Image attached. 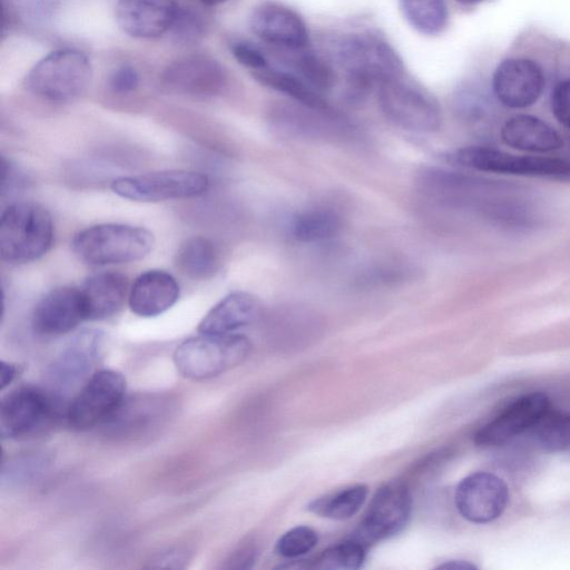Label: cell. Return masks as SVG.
<instances>
[{
  "label": "cell",
  "instance_id": "obj_10",
  "mask_svg": "<svg viewBox=\"0 0 570 570\" xmlns=\"http://www.w3.org/2000/svg\"><path fill=\"white\" fill-rule=\"evenodd\" d=\"M110 187L122 198L140 203H157L200 196L207 191L209 180L206 175L198 171L166 169L119 177L111 183Z\"/></svg>",
  "mask_w": 570,
  "mask_h": 570
},
{
  "label": "cell",
  "instance_id": "obj_2",
  "mask_svg": "<svg viewBox=\"0 0 570 570\" xmlns=\"http://www.w3.org/2000/svg\"><path fill=\"white\" fill-rule=\"evenodd\" d=\"M53 224L50 214L39 204L14 203L6 208L0 220V253L8 263L36 261L50 249Z\"/></svg>",
  "mask_w": 570,
  "mask_h": 570
},
{
  "label": "cell",
  "instance_id": "obj_34",
  "mask_svg": "<svg viewBox=\"0 0 570 570\" xmlns=\"http://www.w3.org/2000/svg\"><path fill=\"white\" fill-rule=\"evenodd\" d=\"M171 29L179 40L185 42L196 41L202 37L203 23L197 13L179 7Z\"/></svg>",
  "mask_w": 570,
  "mask_h": 570
},
{
  "label": "cell",
  "instance_id": "obj_35",
  "mask_svg": "<svg viewBox=\"0 0 570 570\" xmlns=\"http://www.w3.org/2000/svg\"><path fill=\"white\" fill-rule=\"evenodd\" d=\"M234 58L244 67L253 71L263 69L268 66V61L264 52L255 45L247 41H235L230 45Z\"/></svg>",
  "mask_w": 570,
  "mask_h": 570
},
{
  "label": "cell",
  "instance_id": "obj_8",
  "mask_svg": "<svg viewBox=\"0 0 570 570\" xmlns=\"http://www.w3.org/2000/svg\"><path fill=\"white\" fill-rule=\"evenodd\" d=\"M452 158L455 164L479 171L570 180V159L566 158L514 155L483 146L460 148Z\"/></svg>",
  "mask_w": 570,
  "mask_h": 570
},
{
  "label": "cell",
  "instance_id": "obj_9",
  "mask_svg": "<svg viewBox=\"0 0 570 570\" xmlns=\"http://www.w3.org/2000/svg\"><path fill=\"white\" fill-rule=\"evenodd\" d=\"M126 399V380L115 370H99L86 381L71 400L66 415L69 425L79 431L105 424Z\"/></svg>",
  "mask_w": 570,
  "mask_h": 570
},
{
  "label": "cell",
  "instance_id": "obj_36",
  "mask_svg": "<svg viewBox=\"0 0 570 570\" xmlns=\"http://www.w3.org/2000/svg\"><path fill=\"white\" fill-rule=\"evenodd\" d=\"M551 110L556 119L570 129V78L563 79L553 88Z\"/></svg>",
  "mask_w": 570,
  "mask_h": 570
},
{
  "label": "cell",
  "instance_id": "obj_43",
  "mask_svg": "<svg viewBox=\"0 0 570 570\" xmlns=\"http://www.w3.org/2000/svg\"><path fill=\"white\" fill-rule=\"evenodd\" d=\"M199 1H202L203 3H205L207 6H215V4L222 3L226 0H199Z\"/></svg>",
  "mask_w": 570,
  "mask_h": 570
},
{
  "label": "cell",
  "instance_id": "obj_23",
  "mask_svg": "<svg viewBox=\"0 0 570 570\" xmlns=\"http://www.w3.org/2000/svg\"><path fill=\"white\" fill-rule=\"evenodd\" d=\"M502 141L514 149L530 153H550L562 147L560 134L542 119L517 115L501 128Z\"/></svg>",
  "mask_w": 570,
  "mask_h": 570
},
{
  "label": "cell",
  "instance_id": "obj_17",
  "mask_svg": "<svg viewBox=\"0 0 570 570\" xmlns=\"http://www.w3.org/2000/svg\"><path fill=\"white\" fill-rule=\"evenodd\" d=\"M86 321L80 289L60 286L48 292L35 306L32 328L45 336L69 333Z\"/></svg>",
  "mask_w": 570,
  "mask_h": 570
},
{
  "label": "cell",
  "instance_id": "obj_22",
  "mask_svg": "<svg viewBox=\"0 0 570 570\" xmlns=\"http://www.w3.org/2000/svg\"><path fill=\"white\" fill-rule=\"evenodd\" d=\"M86 320L99 321L116 314L128 293L127 277L116 272L90 276L79 288Z\"/></svg>",
  "mask_w": 570,
  "mask_h": 570
},
{
  "label": "cell",
  "instance_id": "obj_5",
  "mask_svg": "<svg viewBox=\"0 0 570 570\" xmlns=\"http://www.w3.org/2000/svg\"><path fill=\"white\" fill-rule=\"evenodd\" d=\"M90 62L77 49H58L39 60L28 72L24 83L33 95L53 102L77 98L88 86Z\"/></svg>",
  "mask_w": 570,
  "mask_h": 570
},
{
  "label": "cell",
  "instance_id": "obj_20",
  "mask_svg": "<svg viewBox=\"0 0 570 570\" xmlns=\"http://www.w3.org/2000/svg\"><path fill=\"white\" fill-rule=\"evenodd\" d=\"M179 297L175 277L160 269L140 274L129 292V307L141 317H154L168 311Z\"/></svg>",
  "mask_w": 570,
  "mask_h": 570
},
{
  "label": "cell",
  "instance_id": "obj_27",
  "mask_svg": "<svg viewBox=\"0 0 570 570\" xmlns=\"http://www.w3.org/2000/svg\"><path fill=\"white\" fill-rule=\"evenodd\" d=\"M366 497V485L355 484L313 500L307 510L323 518L346 520L358 512Z\"/></svg>",
  "mask_w": 570,
  "mask_h": 570
},
{
  "label": "cell",
  "instance_id": "obj_40",
  "mask_svg": "<svg viewBox=\"0 0 570 570\" xmlns=\"http://www.w3.org/2000/svg\"><path fill=\"white\" fill-rule=\"evenodd\" d=\"M257 550L253 546H246L235 552L228 560V568H250L255 562Z\"/></svg>",
  "mask_w": 570,
  "mask_h": 570
},
{
  "label": "cell",
  "instance_id": "obj_16",
  "mask_svg": "<svg viewBox=\"0 0 570 570\" xmlns=\"http://www.w3.org/2000/svg\"><path fill=\"white\" fill-rule=\"evenodd\" d=\"M550 409L546 394L532 392L518 397L499 415L484 424L475 434L474 441L481 446H495L508 442L538 423Z\"/></svg>",
  "mask_w": 570,
  "mask_h": 570
},
{
  "label": "cell",
  "instance_id": "obj_13",
  "mask_svg": "<svg viewBox=\"0 0 570 570\" xmlns=\"http://www.w3.org/2000/svg\"><path fill=\"white\" fill-rule=\"evenodd\" d=\"M454 500L464 519L473 523H488L505 510L509 491L501 478L489 472H475L461 480Z\"/></svg>",
  "mask_w": 570,
  "mask_h": 570
},
{
  "label": "cell",
  "instance_id": "obj_41",
  "mask_svg": "<svg viewBox=\"0 0 570 570\" xmlns=\"http://www.w3.org/2000/svg\"><path fill=\"white\" fill-rule=\"evenodd\" d=\"M17 375V366L6 361L0 362V387L3 390Z\"/></svg>",
  "mask_w": 570,
  "mask_h": 570
},
{
  "label": "cell",
  "instance_id": "obj_12",
  "mask_svg": "<svg viewBox=\"0 0 570 570\" xmlns=\"http://www.w3.org/2000/svg\"><path fill=\"white\" fill-rule=\"evenodd\" d=\"M412 512V499L407 488L389 483L376 491L368 510L353 539L365 548L400 533L407 524Z\"/></svg>",
  "mask_w": 570,
  "mask_h": 570
},
{
  "label": "cell",
  "instance_id": "obj_15",
  "mask_svg": "<svg viewBox=\"0 0 570 570\" xmlns=\"http://www.w3.org/2000/svg\"><path fill=\"white\" fill-rule=\"evenodd\" d=\"M161 86L169 92L208 97L217 95L226 83L224 68L213 58L194 55L171 62L161 75Z\"/></svg>",
  "mask_w": 570,
  "mask_h": 570
},
{
  "label": "cell",
  "instance_id": "obj_14",
  "mask_svg": "<svg viewBox=\"0 0 570 570\" xmlns=\"http://www.w3.org/2000/svg\"><path fill=\"white\" fill-rule=\"evenodd\" d=\"M544 83L543 70L535 61L509 58L497 67L492 90L503 106L521 109L533 105L540 98Z\"/></svg>",
  "mask_w": 570,
  "mask_h": 570
},
{
  "label": "cell",
  "instance_id": "obj_18",
  "mask_svg": "<svg viewBox=\"0 0 570 570\" xmlns=\"http://www.w3.org/2000/svg\"><path fill=\"white\" fill-rule=\"evenodd\" d=\"M178 9L177 0H118L116 17L127 35L154 39L171 29Z\"/></svg>",
  "mask_w": 570,
  "mask_h": 570
},
{
  "label": "cell",
  "instance_id": "obj_25",
  "mask_svg": "<svg viewBox=\"0 0 570 570\" xmlns=\"http://www.w3.org/2000/svg\"><path fill=\"white\" fill-rule=\"evenodd\" d=\"M176 265L184 275L193 279H207L218 269V253L209 239L194 236L180 245L176 254Z\"/></svg>",
  "mask_w": 570,
  "mask_h": 570
},
{
  "label": "cell",
  "instance_id": "obj_44",
  "mask_svg": "<svg viewBox=\"0 0 570 570\" xmlns=\"http://www.w3.org/2000/svg\"><path fill=\"white\" fill-rule=\"evenodd\" d=\"M460 3H464V4H473V3H478V2H481L482 0H455Z\"/></svg>",
  "mask_w": 570,
  "mask_h": 570
},
{
  "label": "cell",
  "instance_id": "obj_30",
  "mask_svg": "<svg viewBox=\"0 0 570 570\" xmlns=\"http://www.w3.org/2000/svg\"><path fill=\"white\" fill-rule=\"evenodd\" d=\"M533 429L537 442L546 451H570V413L549 409Z\"/></svg>",
  "mask_w": 570,
  "mask_h": 570
},
{
  "label": "cell",
  "instance_id": "obj_37",
  "mask_svg": "<svg viewBox=\"0 0 570 570\" xmlns=\"http://www.w3.org/2000/svg\"><path fill=\"white\" fill-rule=\"evenodd\" d=\"M140 82V76L130 65L118 67L108 79L109 88L116 94H128L136 90Z\"/></svg>",
  "mask_w": 570,
  "mask_h": 570
},
{
  "label": "cell",
  "instance_id": "obj_38",
  "mask_svg": "<svg viewBox=\"0 0 570 570\" xmlns=\"http://www.w3.org/2000/svg\"><path fill=\"white\" fill-rule=\"evenodd\" d=\"M41 461H38L35 456H22L16 458L8 462L7 470L2 469V474L8 473V479L18 481L29 480L37 474L38 469L41 465Z\"/></svg>",
  "mask_w": 570,
  "mask_h": 570
},
{
  "label": "cell",
  "instance_id": "obj_29",
  "mask_svg": "<svg viewBox=\"0 0 570 570\" xmlns=\"http://www.w3.org/2000/svg\"><path fill=\"white\" fill-rule=\"evenodd\" d=\"M401 8L410 24L422 33L435 35L446 26L444 0H401Z\"/></svg>",
  "mask_w": 570,
  "mask_h": 570
},
{
  "label": "cell",
  "instance_id": "obj_19",
  "mask_svg": "<svg viewBox=\"0 0 570 570\" xmlns=\"http://www.w3.org/2000/svg\"><path fill=\"white\" fill-rule=\"evenodd\" d=\"M253 32L264 42L301 50L308 42V31L302 18L292 9L277 3H263L250 16Z\"/></svg>",
  "mask_w": 570,
  "mask_h": 570
},
{
  "label": "cell",
  "instance_id": "obj_39",
  "mask_svg": "<svg viewBox=\"0 0 570 570\" xmlns=\"http://www.w3.org/2000/svg\"><path fill=\"white\" fill-rule=\"evenodd\" d=\"M187 559V553L180 549L168 550L153 559L148 568H183Z\"/></svg>",
  "mask_w": 570,
  "mask_h": 570
},
{
  "label": "cell",
  "instance_id": "obj_24",
  "mask_svg": "<svg viewBox=\"0 0 570 570\" xmlns=\"http://www.w3.org/2000/svg\"><path fill=\"white\" fill-rule=\"evenodd\" d=\"M262 85L279 91L302 106L331 114V108L322 95L292 71H283L269 66L253 71Z\"/></svg>",
  "mask_w": 570,
  "mask_h": 570
},
{
  "label": "cell",
  "instance_id": "obj_33",
  "mask_svg": "<svg viewBox=\"0 0 570 570\" xmlns=\"http://www.w3.org/2000/svg\"><path fill=\"white\" fill-rule=\"evenodd\" d=\"M317 541V533L312 528L297 525L277 540L275 551L284 558H297L313 550Z\"/></svg>",
  "mask_w": 570,
  "mask_h": 570
},
{
  "label": "cell",
  "instance_id": "obj_31",
  "mask_svg": "<svg viewBox=\"0 0 570 570\" xmlns=\"http://www.w3.org/2000/svg\"><path fill=\"white\" fill-rule=\"evenodd\" d=\"M296 76L320 94L335 83V73L327 62L313 52H299L289 60Z\"/></svg>",
  "mask_w": 570,
  "mask_h": 570
},
{
  "label": "cell",
  "instance_id": "obj_1",
  "mask_svg": "<svg viewBox=\"0 0 570 570\" xmlns=\"http://www.w3.org/2000/svg\"><path fill=\"white\" fill-rule=\"evenodd\" d=\"M346 75V95L362 99L374 85L403 76V65L396 52L372 36H351L340 42L336 51Z\"/></svg>",
  "mask_w": 570,
  "mask_h": 570
},
{
  "label": "cell",
  "instance_id": "obj_28",
  "mask_svg": "<svg viewBox=\"0 0 570 570\" xmlns=\"http://www.w3.org/2000/svg\"><path fill=\"white\" fill-rule=\"evenodd\" d=\"M159 400L127 397L117 412L105 423L115 432H138L153 424L159 415Z\"/></svg>",
  "mask_w": 570,
  "mask_h": 570
},
{
  "label": "cell",
  "instance_id": "obj_4",
  "mask_svg": "<svg viewBox=\"0 0 570 570\" xmlns=\"http://www.w3.org/2000/svg\"><path fill=\"white\" fill-rule=\"evenodd\" d=\"M250 348L249 340L242 334H200L177 346L174 363L184 377L203 381L242 364Z\"/></svg>",
  "mask_w": 570,
  "mask_h": 570
},
{
  "label": "cell",
  "instance_id": "obj_32",
  "mask_svg": "<svg viewBox=\"0 0 570 570\" xmlns=\"http://www.w3.org/2000/svg\"><path fill=\"white\" fill-rule=\"evenodd\" d=\"M365 549L360 541L351 539L323 551L313 567L325 570L358 569L364 562Z\"/></svg>",
  "mask_w": 570,
  "mask_h": 570
},
{
  "label": "cell",
  "instance_id": "obj_3",
  "mask_svg": "<svg viewBox=\"0 0 570 570\" xmlns=\"http://www.w3.org/2000/svg\"><path fill=\"white\" fill-rule=\"evenodd\" d=\"M154 235L144 227L99 224L77 233L71 246L88 265L105 266L139 261L153 249Z\"/></svg>",
  "mask_w": 570,
  "mask_h": 570
},
{
  "label": "cell",
  "instance_id": "obj_7",
  "mask_svg": "<svg viewBox=\"0 0 570 570\" xmlns=\"http://www.w3.org/2000/svg\"><path fill=\"white\" fill-rule=\"evenodd\" d=\"M379 101L385 116L404 129L432 132L440 128L441 109L436 99L403 76L379 85Z\"/></svg>",
  "mask_w": 570,
  "mask_h": 570
},
{
  "label": "cell",
  "instance_id": "obj_6",
  "mask_svg": "<svg viewBox=\"0 0 570 570\" xmlns=\"http://www.w3.org/2000/svg\"><path fill=\"white\" fill-rule=\"evenodd\" d=\"M61 399L36 386H20L3 396L0 404L2 439L27 440L46 433L60 414Z\"/></svg>",
  "mask_w": 570,
  "mask_h": 570
},
{
  "label": "cell",
  "instance_id": "obj_42",
  "mask_svg": "<svg viewBox=\"0 0 570 570\" xmlns=\"http://www.w3.org/2000/svg\"><path fill=\"white\" fill-rule=\"evenodd\" d=\"M438 568L440 569H454V570H466L475 568L472 563L462 560H452L448 561L443 564H440Z\"/></svg>",
  "mask_w": 570,
  "mask_h": 570
},
{
  "label": "cell",
  "instance_id": "obj_21",
  "mask_svg": "<svg viewBox=\"0 0 570 570\" xmlns=\"http://www.w3.org/2000/svg\"><path fill=\"white\" fill-rule=\"evenodd\" d=\"M259 312V303L253 295L234 292L208 311L198 325V332L207 335L232 334L255 322Z\"/></svg>",
  "mask_w": 570,
  "mask_h": 570
},
{
  "label": "cell",
  "instance_id": "obj_11",
  "mask_svg": "<svg viewBox=\"0 0 570 570\" xmlns=\"http://www.w3.org/2000/svg\"><path fill=\"white\" fill-rule=\"evenodd\" d=\"M106 342V334L97 328H86L77 333L50 366L51 392L61 399L88 380L102 357Z\"/></svg>",
  "mask_w": 570,
  "mask_h": 570
},
{
  "label": "cell",
  "instance_id": "obj_26",
  "mask_svg": "<svg viewBox=\"0 0 570 570\" xmlns=\"http://www.w3.org/2000/svg\"><path fill=\"white\" fill-rule=\"evenodd\" d=\"M341 218L328 208H313L298 214L292 222L291 233L301 243H318L337 235Z\"/></svg>",
  "mask_w": 570,
  "mask_h": 570
}]
</instances>
